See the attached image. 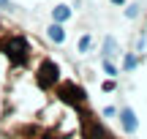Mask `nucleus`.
<instances>
[{"mask_svg":"<svg viewBox=\"0 0 147 139\" xmlns=\"http://www.w3.org/2000/svg\"><path fill=\"white\" fill-rule=\"evenodd\" d=\"M0 139H120L63 57L0 19Z\"/></svg>","mask_w":147,"mask_h":139,"instance_id":"1","label":"nucleus"},{"mask_svg":"<svg viewBox=\"0 0 147 139\" xmlns=\"http://www.w3.org/2000/svg\"><path fill=\"white\" fill-rule=\"evenodd\" d=\"M120 126H123V131H125V134H136V128H139L136 115H134L128 107H123V109H120Z\"/></svg>","mask_w":147,"mask_h":139,"instance_id":"2","label":"nucleus"},{"mask_svg":"<svg viewBox=\"0 0 147 139\" xmlns=\"http://www.w3.org/2000/svg\"><path fill=\"white\" fill-rule=\"evenodd\" d=\"M68 16H71V8H68V5H55V8H52V19H55V25H63Z\"/></svg>","mask_w":147,"mask_h":139,"instance_id":"3","label":"nucleus"},{"mask_svg":"<svg viewBox=\"0 0 147 139\" xmlns=\"http://www.w3.org/2000/svg\"><path fill=\"white\" fill-rule=\"evenodd\" d=\"M49 38H52V41L60 47V44L65 41V30H63V25H55V22H52V27H49Z\"/></svg>","mask_w":147,"mask_h":139,"instance_id":"4","label":"nucleus"},{"mask_svg":"<svg viewBox=\"0 0 147 139\" xmlns=\"http://www.w3.org/2000/svg\"><path fill=\"white\" fill-rule=\"evenodd\" d=\"M90 44H93V38H90V36H84L82 41H79V52H87V49H90Z\"/></svg>","mask_w":147,"mask_h":139,"instance_id":"5","label":"nucleus"},{"mask_svg":"<svg viewBox=\"0 0 147 139\" xmlns=\"http://www.w3.org/2000/svg\"><path fill=\"white\" fill-rule=\"evenodd\" d=\"M104 68H106V74H109V76H117V68L109 63V60H104Z\"/></svg>","mask_w":147,"mask_h":139,"instance_id":"6","label":"nucleus"},{"mask_svg":"<svg viewBox=\"0 0 147 139\" xmlns=\"http://www.w3.org/2000/svg\"><path fill=\"white\" fill-rule=\"evenodd\" d=\"M106 55H115V41L112 38H106Z\"/></svg>","mask_w":147,"mask_h":139,"instance_id":"7","label":"nucleus"},{"mask_svg":"<svg viewBox=\"0 0 147 139\" xmlns=\"http://www.w3.org/2000/svg\"><path fill=\"white\" fill-rule=\"evenodd\" d=\"M134 65H136V57H134V55H128V57H125V68H134Z\"/></svg>","mask_w":147,"mask_h":139,"instance_id":"8","label":"nucleus"},{"mask_svg":"<svg viewBox=\"0 0 147 139\" xmlns=\"http://www.w3.org/2000/svg\"><path fill=\"white\" fill-rule=\"evenodd\" d=\"M0 8H11V3L8 0H0Z\"/></svg>","mask_w":147,"mask_h":139,"instance_id":"9","label":"nucleus"},{"mask_svg":"<svg viewBox=\"0 0 147 139\" xmlns=\"http://www.w3.org/2000/svg\"><path fill=\"white\" fill-rule=\"evenodd\" d=\"M112 3H117V5H123V3H125V0H112Z\"/></svg>","mask_w":147,"mask_h":139,"instance_id":"10","label":"nucleus"}]
</instances>
